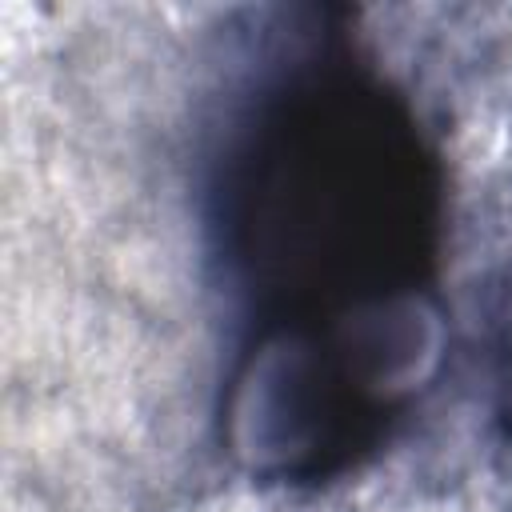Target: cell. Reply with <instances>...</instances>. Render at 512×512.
<instances>
[{
	"label": "cell",
	"mask_w": 512,
	"mask_h": 512,
	"mask_svg": "<svg viewBox=\"0 0 512 512\" xmlns=\"http://www.w3.org/2000/svg\"><path fill=\"white\" fill-rule=\"evenodd\" d=\"M220 260L260 328L256 360L380 356L376 316L432 272L440 180L408 108L344 56L272 76L232 128L212 188Z\"/></svg>",
	"instance_id": "1"
},
{
	"label": "cell",
	"mask_w": 512,
	"mask_h": 512,
	"mask_svg": "<svg viewBox=\"0 0 512 512\" xmlns=\"http://www.w3.org/2000/svg\"><path fill=\"white\" fill-rule=\"evenodd\" d=\"M500 392H504V420L512 428V324H508V336L500 344Z\"/></svg>",
	"instance_id": "2"
}]
</instances>
